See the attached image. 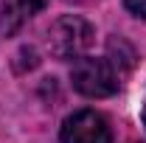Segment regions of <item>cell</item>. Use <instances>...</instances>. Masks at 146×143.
Returning a JSON list of instances; mask_svg holds the SVG:
<instances>
[{"mask_svg": "<svg viewBox=\"0 0 146 143\" xmlns=\"http://www.w3.org/2000/svg\"><path fill=\"white\" fill-rule=\"evenodd\" d=\"M51 0H3V9H0V36L14 34L23 23L39 14Z\"/></svg>", "mask_w": 146, "mask_h": 143, "instance_id": "cell-4", "label": "cell"}, {"mask_svg": "<svg viewBox=\"0 0 146 143\" xmlns=\"http://www.w3.org/2000/svg\"><path fill=\"white\" fill-rule=\"evenodd\" d=\"M70 81L87 98H107L118 93V70L110 59L101 56H82L73 62Z\"/></svg>", "mask_w": 146, "mask_h": 143, "instance_id": "cell-1", "label": "cell"}, {"mask_svg": "<svg viewBox=\"0 0 146 143\" xmlns=\"http://www.w3.org/2000/svg\"><path fill=\"white\" fill-rule=\"evenodd\" d=\"M141 115H143V126H146V104H143V112H141Z\"/></svg>", "mask_w": 146, "mask_h": 143, "instance_id": "cell-6", "label": "cell"}, {"mask_svg": "<svg viewBox=\"0 0 146 143\" xmlns=\"http://www.w3.org/2000/svg\"><path fill=\"white\" fill-rule=\"evenodd\" d=\"M124 6H127L129 14H135L138 20L146 23V0H124Z\"/></svg>", "mask_w": 146, "mask_h": 143, "instance_id": "cell-5", "label": "cell"}, {"mask_svg": "<svg viewBox=\"0 0 146 143\" xmlns=\"http://www.w3.org/2000/svg\"><path fill=\"white\" fill-rule=\"evenodd\" d=\"M62 143H112L107 118L96 109H79L65 118L62 124Z\"/></svg>", "mask_w": 146, "mask_h": 143, "instance_id": "cell-3", "label": "cell"}, {"mask_svg": "<svg viewBox=\"0 0 146 143\" xmlns=\"http://www.w3.org/2000/svg\"><path fill=\"white\" fill-rule=\"evenodd\" d=\"M93 25L82 17H62L56 20L48 31V45L51 54L59 59H82L87 56V48L93 45Z\"/></svg>", "mask_w": 146, "mask_h": 143, "instance_id": "cell-2", "label": "cell"}]
</instances>
